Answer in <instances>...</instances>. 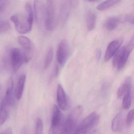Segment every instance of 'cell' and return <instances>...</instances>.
Masks as SVG:
<instances>
[{
    "instance_id": "cell-1",
    "label": "cell",
    "mask_w": 134,
    "mask_h": 134,
    "mask_svg": "<svg viewBox=\"0 0 134 134\" xmlns=\"http://www.w3.org/2000/svg\"><path fill=\"white\" fill-rule=\"evenodd\" d=\"M134 48V36H132L129 43L119 48L115 53L113 61V66L118 70L124 68L130 53Z\"/></svg>"
},
{
    "instance_id": "cell-2",
    "label": "cell",
    "mask_w": 134,
    "mask_h": 134,
    "mask_svg": "<svg viewBox=\"0 0 134 134\" xmlns=\"http://www.w3.org/2000/svg\"><path fill=\"white\" fill-rule=\"evenodd\" d=\"M83 112V107L78 105L74 108L63 125L60 134H73L77 127V122Z\"/></svg>"
},
{
    "instance_id": "cell-3",
    "label": "cell",
    "mask_w": 134,
    "mask_h": 134,
    "mask_svg": "<svg viewBox=\"0 0 134 134\" xmlns=\"http://www.w3.org/2000/svg\"><path fill=\"white\" fill-rule=\"evenodd\" d=\"M58 16L54 1H47L45 6V25L49 31H54L58 24Z\"/></svg>"
},
{
    "instance_id": "cell-4",
    "label": "cell",
    "mask_w": 134,
    "mask_h": 134,
    "mask_svg": "<svg viewBox=\"0 0 134 134\" xmlns=\"http://www.w3.org/2000/svg\"><path fill=\"white\" fill-rule=\"evenodd\" d=\"M99 119L100 116L97 113H91L77 126L73 134H87L98 124Z\"/></svg>"
},
{
    "instance_id": "cell-5",
    "label": "cell",
    "mask_w": 134,
    "mask_h": 134,
    "mask_svg": "<svg viewBox=\"0 0 134 134\" xmlns=\"http://www.w3.org/2000/svg\"><path fill=\"white\" fill-rule=\"evenodd\" d=\"M10 19L14 24L16 30L21 34H26L32 30V24L30 22L26 15L15 14L11 17Z\"/></svg>"
},
{
    "instance_id": "cell-6",
    "label": "cell",
    "mask_w": 134,
    "mask_h": 134,
    "mask_svg": "<svg viewBox=\"0 0 134 134\" xmlns=\"http://www.w3.org/2000/svg\"><path fill=\"white\" fill-rule=\"evenodd\" d=\"M63 117L61 110L57 105H54L50 129V134H58L63 126Z\"/></svg>"
},
{
    "instance_id": "cell-7",
    "label": "cell",
    "mask_w": 134,
    "mask_h": 134,
    "mask_svg": "<svg viewBox=\"0 0 134 134\" xmlns=\"http://www.w3.org/2000/svg\"><path fill=\"white\" fill-rule=\"evenodd\" d=\"M18 41L23 50L25 62L27 63L32 59L33 47L31 40L26 37L20 36L18 37Z\"/></svg>"
},
{
    "instance_id": "cell-8",
    "label": "cell",
    "mask_w": 134,
    "mask_h": 134,
    "mask_svg": "<svg viewBox=\"0 0 134 134\" xmlns=\"http://www.w3.org/2000/svg\"><path fill=\"white\" fill-rule=\"evenodd\" d=\"M69 54V47L66 40L60 41L58 46L57 51V60L58 63L63 66L68 59Z\"/></svg>"
},
{
    "instance_id": "cell-9",
    "label": "cell",
    "mask_w": 134,
    "mask_h": 134,
    "mask_svg": "<svg viewBox=\"0 0 134 134\" xmlns=\"http://www.w3.org/2000/svg\"><path fill=\"white\" fill-rule=\"evenodd\" d=\"M77 1H64L61 4L60 9V21L62 23H65L68 19L72 9L76 7L78 4Z\"/></svg>"
},
{
    "instance_id": "cell-10",
    "label": "cell",
    "mask_w": 134,
    "mask_h": 134,
    "mask_svg": "<svg viewBox=\"0 0 134 134\" xmlns=\"http://www.w3.org/2000/svg\"><path fill=\"white\" fill-rule=\"evenodd\" d=\"M12 65L14 72H17L25 62L23 53L18 48H15L12 51Z\"/></svg>"
},
{
    "instance_id": "cell-11",
    "label": "cell",
    "mask_w": 134,
    "mask_h": 134,
    "mask_svg": "<svg viewBox=\"0 0 134 134\" xmlns=\"http://www.w3.org/2000/svg\"><path fill=\"white\" fill-rule=\"evenodd\" d=\"M57 100L58 105L63 110H66L69 106V100L62 86L58 85L57 89Z\"/></svg>"
},
{
    "instance_id": "cell-12",
    "label": "cell",
    "mask_w": 134,
    "mask_h": 134,
    "mask_svg": "<svg viewBox=\"0 0 134 134\" xmlns=\"http://www.w3.org/2000/svg\"><path fill=\"white\" fill-rule=\"evenodd\" d=\"M122 43V40H117L113 41L109 44L104 55L105 62H107L111 59L120 48Z\"/></svg>"
},
{
    "instance_id": "cell-13",
    "label": "cell",
    "mask_w": 134,
    "mask_h": 134,
    "mask_svg": "<svg viewBox=\"0 0 134 134\" xmlns=\"http://www.w3.org/2000/svg\"><path fill=\"white\" fill-rule=\"evenodd\" d=\"M125 120L124 115L119 113L115 116L112 121L111 129L114 132H119L124 129Z\"/></svg>"
},
{
    "instance_id": "cell-14",
    "label": "cell",
    "mask_w": 134,
    "mask_h": 134,
    "mask_svg": "<svg viewBox=\"0 0 134 134\" xmlns=\"http://www.w3.org/2000/svg\"><path fill=\"white\" fill-rule=\"evenodd\" d=\"M14 80L13 77H11L8 81L7 91L4 99L8 105L13 106L15 103L14 96L13 93Z\"/></svg>"
},
{
    "instance_id": "cell-15",
    "label": "cell",
    "mask_w": 134,
    "mask_h": 134,
    "mask_svg": "<svg viewBox=\"0 0 134 134\" xmlns=\"http://www.w3.org/2000/svg\"><path fill=\"white\" fill-rule=\"evenodd\" d=\"M121 21V19L116 16H111L107 19L104 23V27L108 31H112L117 28Z\"/></svg>"
},
{
    "instance_id": "cell-16",
    "label": "cell",
    "mask_w": 134,
    "mask_h": 134,
    "mask_svg": "<svg viewBox=\"0 0 134 134\" xmlns=\"http://www.w3.org/2000/svg\"><path fill=\"white\" fill-rule=\"evenodd\" d=\"M25 80L26 76L24 74L21 75L19 78L15 92V95L18 100L21 99L22 97Z\"/></svg>"
},
{
    "instance_id": "cell-17",
    "label": "cell",
    "mask_w": 134,
    "mask_h": 134,
    "mask_svg": "<svg viewBox=\"0 0 134 134\" xmlns=\"http://www.w3.org/2000/svg\"><path fill=\"white\" fill-rule=\"evenodd\" d=\"M132 87V81L131 77H127L123 82L122 84L119 87L117 91L118 98L119 99L123 98L124 94L130 88Z\"/></svg>"
},
{
    "instance_id": "cell-18",
    "label": "cell",
    "mask_w": 134,
    "mask_h": 134,
    "mask_svg": "<svg viewBox=\"0 0 134 134\" xmlns=\"http://www.w3.org/2000/svg\"><path fill=\"white\" fill-rule=\"evenodd\" d=\"M8 104L4 100H2L0 103V125L5 123L9 116Z\"/></svg>"
},
{
    "instance_id": "cell-19",
    "label": "cell",
    "mask_w": 134,
    "mask_h": 134,
    "mask_svg": "<svg viewBox=\"0 0 134 134\" xmlns=\"http://www.w3.org/2000/svg\"><path fill=\"white\" fill-rule=\"evenodd\" d=\"M96 22V15L92 11L88 10L86 15V23L88 31H92L94 29Z\"/></svg>"
},
{
    "instance_id": "cell-20",
    "label": "cell",
    "mask_w": 134,
    "mask_h": 134,
    "mask_svg": "<svg viewBox=\"0 0 134 134\" xmlns=\"http://www.w3.org/2000/svg\"><path fill=\"white\" fill-rule=\"evenodd\" d=\"M122 107L124 109H129L131 105L132 100V87L127 91L123 97Z\"/></svg>"
},
{
    "instance_id": "cell-21",
    "label": "cell",
    "mask_w": 134,
    "mask_h": 134,
    "mask_svg": "<svg viewBox=\"0 0 134 134\" xmlns=\"http://www.w3.org/2000/svg\"><path fill=\"white\" fill-rule=\"evenodd\" d=\"M121 2L120 1H106L99 4L97 6V9L98 10L102 11L105 10L116 4Z\"/></svg>"
},
{
    "instance_id": "cell-22",
    "label": "cell",
    "mask_w": 134,
    "mask_h": 134,
    "mask_svg": "<svg viewBox=\"0 0 134 134\" xmlns=\"http://www.w3.org/2000/svg\"><path fill=\"white\" fill-rule=\"evenodd\" d=\"M54 52L53 48L52 47L49 48L47 51L44 59V68L47 69L50 66L53 59Z\"/></svg>"
},
{
    "instance_id": "cell-23",
    "label": "cell",
    "mask_w": 134,
    "mask_h": 134,
    "mask_svg": "<svg viewBox=\"0 0 134 134\" xmlns=\"http://www.w3.org/2000/svg\"><path fill=\"white\" fill-rule=\"evenodd\" d=\"M25 8L26 12V15L28 18V20L30 23L33 24L34 20V15L32 6L30 3H26L25 6Z\"/></svg>"
},
{
    "instance_id": "cell-24",
    "label": "cell",
    "mask_w": 134,
    "mask_h": 134,
    "mask_svg": "<svg viewBox=\"0 0 134 134\" xmlns=\"http://www.w3.org/2000/svg\"><path fill=\"white\" fill-rule=\"evenodd\" d=\"M41 4L39 1H35L34 3V13L37 22L40 21L41 14Z\"/></svg>"
},
{
    "instance_id": "cell-25",
    "label": "cell",
    "mask_w": 134,
    "mask_h": 134,
    "mask_svg": "<svg viewBox=\"0 0 134 134\" xmlns=\"http://www.w3.org/2000/svg\"><path fill=\"white\" fill-rule=\"evenodd\" d=\"M11 26L8 21H3L0 22V34L5 32L11 29Z\"/></svg>"
},
{
    "instance_id": "cell-26",
    "label": "cell",
    "mask_w": 134,
    "mask_h": 134,
    "mask_svg": "<svg viewBox=\"0 0 134 134\" xmlns=\"http://www.w3.org/2000/svg\"><path fill=\"white\" fill-rule=\"evenodd\" d=\"M43 121L41 118H38L36 124L35 134H43Z\"/></svg>"
},
{
    "instance_id": "cell-27",
    "label": "cell",
    "mask_w": 134,
    "mask_h": 134,
    "mask_svg": "<svg viewBox=\"0 0 134 134\" xmlns=\"http://www.w3.org/2000/svg\"><path fill=\"white\" fill-rule=\"evenodd\" d=\"M134 116V110L132 109L129 111L126 117V123L127 127H130L133 123Z\"/></svg>"
},
{
    "instance_id": "cell-28",
    "label": "cell",
    "mask_w": 134,
    "mask_h": 134,
    "mask_svg": "<svg viewBox=\"0 0 134 134\" xmlns=\"http://www.w3.org/2000/svg\"><path fill=\"white\" fill-rule=\"evenodd\" d=\"M123 22H128L131 24L133 25L134 23V14H129L127 15L123 20Z\"/></svg>"
},
{
    "instance_id": "cell-29",
    "label": "cell",
    "mask_w": 134,
    "mask_h": 134,
    "mask_svg": "<svg viewBox=\"0 0 134 134\" xmlns=\"http://www.w3.org/2000/svg\"><path fill=\"white\" fill-rule=\"evenodd\" d=\"M59 69L58 65H56L55 66L54 69V72H53V76L54 77H56L58 76L59 73Z\"/></svg>"
},
{
    "instance_id": "cell-30",
    "label": "cell",
    "mask_w": 134,
    "mask_h": 134,
    "mask_svg": "<svg viewBox=\"0 0 134 134\" xmlns=\"http://www.w3.org/2000/svg\"><path fill=\"white\" fill-rule=\"evenodd\" d=\"M101 56V51L99 49H97L96 51L95 57L96 60L99 61Z\"/></svg>"
},
{
    "instance_id": "cell-31",
    "label": "cell",
    "mask_w": 134,
    "mask_h": 134,
    "mask_svg": "<svg viewBox=\"0 0 134 134\" xmlns=\"http://www.w3.org/2000/svg\"><path fill=\"white\" fill-rule=\"evenodd\" d=\"M3 134H12V130L11 127H8L7 129Z\"/></svg>"
},
{
    "instance_id": "cell-32",
    "label": "cell",
    "mask_w": 134,
    "mask_h": 134,
    "mask_svg": "<svg viewBox=\"0 0 134 134\" xmlns=\"http://www.w3.org/2000/svg\"><path fill=\"white\" fill-rule=\"evenodd\" d=\"M3 88L2 85L0 84V101L1 100L3 97Z\"/></svg>"
},
{
    "instance_id": "cell-33",
    "label": "cell",
    "mask_w": 134,
    "mask_h": 134,
    "mask_svg": "<svg viewBox=\"0 0 134 134\" xmlns=\"http://www.w3.org/2000/svg\"><path fill=\"white\" fill-rule=\"evenodd\" d=\"M5 1H0V8H1V7H3V6L4 5L5 3Z\"/></svg>"
},
{
    "instance_id": "cell-34",
    "label": "cell",
    "mask_w": 134,
    "mask_h": 134,
    "mask_svg": "<svg viewBox=\"0 0 134 134\" xmlns=\"http://www.w3.org/2000/svg\"><path fill=\"white\" fill-rule=\"evenodd\" d=\"M3 134V133H1V134Z\"/></svg>"
}]
</instances>
